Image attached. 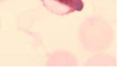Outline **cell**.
Masks as SVG:
<instances>
[{
	"mask_svg": "<svg viewBox=\"0 0 126 80\" xmlns=\"http://www.w3.org/2000/svg\"><path fill=\"white\" fill-rule=\"evenodd\" d=\"M44 6L56 15H68L83 10L82 0H42Z\"/></svg>",
	"mask_w": 126,
	"mask_h": 80,
	"instance_id": "obj_1",
	"label": "cell"
}]
</instances>
